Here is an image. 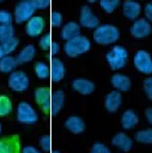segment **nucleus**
<instances>
[{
  "label": "nucleus",
  "mask_w": 152,
  "mask_h": 153,
  "mask_svg": "<svg viewBox=\"0 0 152 153\" xmlns=\"http://www.w3.org/2000/svg\"><path fill=\"white\" fill-rule=\"evenodd\" d=\"M31 1H32V5L36 10H43L50 5L49 0H31Z\"/></svg>",
  "instance_id": "e433bc0d"
},
{
  "label": "nucleus",
  "mask_w": 152,
  "mask_h": 153,
  "mask_svg": "<svg viewBox=\"0 0 152 153\" xmlns=\"http://www.w3.org/2000/svg\"><path fill=\"white\" fill-rule=\"evenodd\" d=\"M39 146L44 152H50L51 151V139L50 135H43L39 137Z\"/></svg>",
  "instance_id": "2f4dec72"
},
{
  "label": "nucleus",
  "mask_w": 152,
  "mask_h": 153,
  "mask_svg": "<svg viewBox=\"0 0 152 153\" xmlns=\"http://www.w3.org/2000/svg\"><path fill=\"white\" fill-rule=\"evenodd\" d=\"M0 134H1V123H0Z\"/></svg>",
  "instance_id": "c03bdc74"
},
{
  "label": "nucleus",
  "mask_w": 152,
  "mask_h": 153,
  "mask_svg": "<svg viewBox=\"0 0 152 153\" xmlns=\"http://www.w3.org/2000/svg\"><path fill=\"white\" fill-rule=\"evenodd\" d=\"M17 120L24 124H34L37 122L38 115L28 102H20L17 108Z\"/></svg>",
  "instance_id": "39448f33"
},
{
  "label": "nucleus",
  "mask_w": 152,
  "mask_h": 153,
  "mask_svg": "<svg viewBox=\"0 0 152 153\" xmlns=\"http://www.w3.org/2000/svg\"><path fill=\"white\" fill-rule=\"evenodd\" d=\"M145 116H146V120H147V122L151 124L152 123V109H146V111H145Z\"/></svg>",
  "instance_id": "a19ab883"
},
{
  "label": "nucleus",
  "mask_w": 152,
  "mask_h": 153,
  "mask_svg": "<svg viewBox=\"0 0 152 153\" xmlns=\"http://www.w3.org/2000/svg\"><path fill=\"white\" fill-rule=\"evenodd\" d=\"M144 91L148 99H152V78H146L144 80Z\"/></svg>",
  "instance_id": "c9c22d12"
},
{
  "label": "nucleus",
  "mask_w": 152,
  "mask_h": 153,
  "mask_svg": "<svg viewBox=\"0 0 152 153\" xmlns=\"http://www.w3.org/2000/svg\"><path fill=\"white\" fill-rule=\"evenodd\" d=\"M107 62L110 66L111 69H121L126 66L128 60V51L122 45H115L105 55Z\"/></svg>",
  "instance_id": "7ed1b4c3"
},
{
  "label": "nucleus",
  "mask_w": 152,
  "mask_h": 153,
  "mask_svg": "<svg viewBox=\"0 0 152 153\" xmlns=\"http://www.w3.org/2000/svg\"><path fill=\"white\" fill-rule=\"evenodd\" d=\"M17 67L16 57L11 55H4L0 59V72L1 73H12Z\"/></svg>",
  "instance_id": "b1692460"
},
{
  "label": "nucleus",
  "mask_w": 152,
  "mask_h": 153,
  "mask_svg": "<svg viewBox=\"0 0 152 153\" xmlns=\"http://www.w3.org/2000/svg\"><path fill=\"white\" fill-rule=\"evenodd\" d=\"M120 38V31L111 24H102L95 29L93 39L96 43L102 45H109L115 43Z\"/></svg>",
  "instance_id": "f257e3e1"
},
{
  "label": "nucleus",
  "mask_w": 152,
  "mask_h": 153,
  "mask_svg": "<svg viewBox=\"0 0 152 153\" xmlns=\"http://www.w3.org/2000/svg\"><path fill=\"white\" fill-rule=\"evenodd\" d=\"M1 1H2V0H0V2H1Z\"/></svg>",
  "instance_id": "a18cd8bd"
},
{
  "label": "nucleus",
  "mask_w": 152,
  "mask_h": 153,
  "mask_svg": "<svg viewBox=\"0 0 152 153\" xmlns=\"http://www.w3.org/2000/svg\"><path fill=\"white\" fill-rule=\"evenodd\" d=\"M80 25L86 29H96L99 25V19L97 16L93 14L92 10L89 6H81L80 8V18H79Z\"/></svg>",
  "instance_id": "1a4fd4ad"
},
{
  "label": "nucleus",
  "mask_w": 152,
  "mask_h": 153,
  "mask_svg": "<svg viewBox=\"0 0 152 153\" xmlns=\"http://www.w3.org/2000/svg\"><path fill=\"white\" fill-rule=\"evenodd\" d=\"M4 56V51H2V49H1V47H0V59Z\"/></svg>",
  "instance_id": "79ce46f5"
},
{
  "label": "nucleus",
  "mask_w": 152,
  "mask_h": 153,
  "mask_svg": "<svg viewBox=\"0 0 152 153\" xmlns=\"http://www.w3.org/2000/svg\"><path fill=\"white\" fill-rule=\"evenodd\" d=\"M123 16L129 20H136L141 13V5L136 1H124L122 5Z\"/></svg>",
  "instance_id": "2eb2a0df"
},
{
  "label": "nucleus",
  "mask_w": 152,
  "mask_h": 153,
  "mask_svg": "<svg viewBox=\"0 0 152 153\" xmlns=\"http://www.w3.org/2000/svg\"><path fill=\"white\" fill-rule=\"evenodd\" d=\"M14 37V27L12 25H0V44Z\"/></svg>",
  "instance_id": "cd10ccee"
},
{
  "label": "nucleus",
  "mask_w": 152,
  "mask_h": 153,
  "mask_svg": "<svg viewBox=\"0 0 152 153\" xmlns=\"http://www.w3.org/2000/svg\"><path fill=\"white\" fill-rule=\"evenodd\" d=\"M65 127L73 134H80L85 130V122L79 116H71L66 120Z\"/></svg>",
  "instance_id": "412c9836"
},
{
  "label": "nucleus",
  "mask_w": 152,
  "mask_h": 153,
  "mask_svg": "<svg viewBox=\"0 0 152 153\" xmlns=\"http://www.w3.org/2000/svg\"><path fill=\"white\" fill-rule=\"evenodd\" d=\"M99 5L107 13H113L120 5V1L118 0H101Z\"/></svg>",
  "instance_id": "c756f323"
},
{
  "label": "nucleus",
  "mask_w": 152,
  "mask_h": 153,
  "mask_svg": "<svg viewBox=\"0 0 152 153\" xmlns=\"http://www.w3.org/2000/svg\"><path fill=\"white\" fill-rule=\"evenodd\" d=\"M8 86L16 92L26 91L29 87V76L23 71H13L8 76Z\"/></svg>",
  "instance_id": "423d86ee"
},
{
  "label": "nucleus",
  "mask_w": 152,
  "mask_h": 153,
  "mask_svg": "<svg viewBox=\"0 0 152 153\" xmlns=\"http://www.w3.org/2000/svg\"><path fill=\"white\" fill-rule=\"evenodd\" d=\"M36 8L32 5L31 0H23L19 1L14 7V20L16 23L20 24L24 22H28L30 18L34 17Z\"/></svg>",
  "instance_id": "20e7f679"
},
{
  "label": "nucleus",
  "mask_w": 152,
  "mask_h": 153,
  "mask_svg": "<svg viewBox=\"0 0 152 153\" xmlns=\"http://www.w3.org/2000/svg\"><path fill=\"white\" fill-rule=\"evenodd\" d=\"M35 54H36V48H35L34 44H28V45H25V47L18 53V55L16 56L17 65H23V63L30 62V61L35 57Z\"/></svg>",
  "instance_id": "5701e85b"
},
{
  "label": "nucleus",
  "mask_w": 152,
  "mask_h": 153,
  "mask_svg": "<svg viewBox=\"0 0 152 153\" xmlns=\"http://www.w3.org/2000/svg\"><path fill=\"white\" fill-rule=\"evenodd\" d=\"M110 82L111 85L116 88V91L118 92H126V91H129L130 90V86H132V82H130V79L124 75V74H121V73H116L111 76L110 79Z\"/></svg>",
  "instance_id": "f3484780"
},
{
  "label": "nucleus",
  "mask_w": 152,
  "mask_h": 153,
  "mask_svg": "<svg viewBox=\"0 0 152 153\" xmlns=\"http://www.w3.org/2000/svg\"><path fill=\"white\" fill-rule=\"evenodd\" d=\"M50 153H60V151H50Z\"/></svg>",
  "instance_id": "37998d69"
},
{
  "label": "nucleus",
  "mask_w": 152,
  "mask_h": 153,
  "mask_svg": "<svg viewBox=\"0 0 152 153\" xmlns=\"http://www.w3.org/2000/svg\"><path fill=\"white\" fill-rule=\"evenodd\" d=\"M35 73L39 79H47L49 76V67L45 62H36L35 63Z\"/></svg>",
  "instance_id": "c85d7f7f"
},
{
  "label": "nucleus",
  "mask_w": 152,
  "mask_h": 153,
  "mask_svg": "<svg viewBox=\"0 0 152 153\" xmlns=\"http://www.w3.org/2000/svg\"><path fill=\"white\" fill-rule=\"evenodd\" d=\"M151 24L145 18H139L134 20L133 25L130 26V33L135 38H145L151 33Z\"/></svg>",
  "instance_id": "9d476101"
},
{
  "label": "nucleus",
  "mask_w": 152,
  "mask_h": 153,
  "mask_svg": "<svg viewBox=\"0 0 152 153\" xmlns=\"http://www.w3.org/2000/svg\"><path fill=\"white\" fill-rule=\"evenodd\" d=\"M72 87L74 91L79 92L80 94H91L93 91H95V84L91 81V80H87V79H84V78H78V79H74L72 81Z\"/></svg>",
  "instance_id": "dca6fc26"
},
{
  "label": "nucleus",
  "mask_w": 152,
  "mask_h": 153,
  "mask_svg": "<svg viewBox=\"0 0 152 153\" xmlns=\"http://www.w3.org/2000/svg\"><path fill=\"white\" fill-rule=\"evenodd\" d=\"M90 153H110V149L102 142H96L92 145Z\"/></svg>",
  "instance_id": "72a5a7b5"
},
{
  "label": "nucleus",
  "mask_w": 152,
  "mask_h": 153,
  "mask_svg": "<svg viewBox=\"0 0 152 153\" xmlns=\"http://www.w3.org/2000/svg\"><path fill=\"white\" fill-rule=\"evenodd\" d=\"M18 43H19L18 38L12 37V38L7 39L6 42H4L2 44H0V47H1L2 51H4V55H10L11 53H13L16 50V48L18 47Z\"/></svg>",
  "instance_id": "bb28decb"
},
{
  "label": "nucleus",
  "mask_w": 152,
  "mask_h": 153,
  "mask_svg": "<svg viewBox=\"0 0 152 153\" xmlns=\"http://www.w3.org/2000/svg\"><path fill=\"white\" fill-rule=\"evenodd\" d=\"M145 19L147 20V22H150V20H152V4L151 2H148L146 6H145Z\"/></svg>",
  "instance_id": "4c0bfd02"
},
{
  "label": "nucleus",
  "mask_w": 152,
  "mask_h": 153,
  "mask_svg": "<svg viewBox=\"0 0 152 153\" xmlns=\"http://www.w3.org/2000/svg\"><path fill=\"white\" fill-rule=\"evenodd\" d=\"M44 19L39 16H34L32 18H30L26 22V26H25V31L30 37H37L42 33L43 29H44Z\"/></svg>",
  "instance_id": "f8f14e48"
},
{
  "label": "nucleus",
  "mask_w": 152,
  "mask_h": 153,
  "mask_svg": "<svg viewBox=\"0 0 152 153\" xmlns=\"http://www.w3.org/2000/svg\"><path fill=\"white\" fill-rule=\"evenodd\" d=\"M135 68L144 73V74H151L152 73V60L151 55L146 50H138L133 59Z\"/></svg>",
  "instance_id": "0eeeda50"
},
{
  "label": "nucleus",
  "mask_w": 152,
  "mask_h": 153,
  "mask_svg": "<svg viewBox=\"0 0 152 153\" xmlns=\"http://www.w3.org/2000/svg\"><path fill=\"white\" fill-rule=\"evenodd\" d=\"M111 145L115 146L116 148H118L122 152H128V151L132 149L133 140L124 133H117L111 139Z\"/></svg>",
  "instance_id": "4468645a"
},
{
  "label": "nucleus",
  "mask_w": 152,
  "mask_h": 153,
  "mask_svg": "<svg viewBox=\"0 0 152 153\" xmlns=\"http://www.w3.org/2000/svg\"><path fill=\"white\" fill-rule=\"evenodd\" d=\"M12 111V102L7 96H0V117L7 116Z\"/></svg>",
  "instance_id": "a878e982"
},
{
  "label": "nucleus",
  "mask_w": 152,
  "mask_h": 153,
  "mask_svg": "<svg viewBox=\"0 0 152 153\" xmlns=\"http://www.w3.org/2000/svg\"><path fill=\"white\" fill-rule=\"evenodd\" d=\"M91 48V43L89 41L87 37L85 36H77L69 41H67L65 43V47H63V50L65 53L67 54V56L69 57H77L86 51H89Z\"/></svg>",
  "instance_id": "f03ea898"
},
{
  "label": "nucleus",
  "mask_w": 152,
  "mask_h": 153,
  "mask_svg": "<svg viewBox=\"0 0 152 153\" xmlns=\"http://www.w3.org/2000/svg\"><path fill=\"white\" fill-rule=\"evenodd\" d=\"M134 139L140 142V143H145V145H150L152 143V129H142L135 133Z\"/></svg>",
  "instance_id": "393cba45"
},
{
  "label": "nucleus",
  "mask_w": 152,
  "mask_h": 153,
  "mask_svg": "<svg viewBox=\"0 0 152 153\" xmlns=\"http://www.w3.org/2000/svg\"><path fill=\"white\" fill-rule=\"evenodd\" d=\"M49 76L51 81L59 82L65 76V65L63 62L57 57L50 59V66H49Z\"/></svg>",
  "instance_id": "ddd939ff"
},
{
  "label": "nucleus",
  "mask_w": 152,
  "mask_h": 153,
  "mask_svg": "<svg viewBox=\"0 0 152 153\" xmlns=\"http://www.w3.org/2000/svg\"><path fill=\"white\" fill-rule=\"evenodd\" d=\"M51 35L48 32V33H45L43 37H41V39H39V47L43 49V50H48L49 48H50V44H51Z\"/></svg>",
  "instance_id": "f704fd0d"
},
{
  "label": "nucleus",
  "mask_w": 152,
  "mask_h": 153,
  "mask_svg": "<svg viewBox=\"0 0 152 153\" xmlns=\"http://www.w3.org/2000/svg\"><path fill=\"white\" fill-rule=\"evenodd\" d=\"M63 103H65V93H63V91L57 90V91L53 92L51 97H50V109H49L50 115H53V116L57 115L61 111V109L63 106Z\"/></svg>",
  "instance_id": "6ab92c4d"
},
{
  "label": "nucleus",
  "mask_w": 152,
  "mask_h": 153,
  "mask_svg": "<svg viewBox=\"0 0 152 153\" xmlns=\"http://www.w3.org/2000/svg\"><path fill=\"white\" fill-rule=\"evenodd\" d=\"M22 153H41V152L34 146H25L24 148H22Z\"/></svg>",
  "instance_id": "ea45409f"
},
{
  "label": "nucleus",
  "mask_w": 152,
  "mask_h": 153,
  "mask_svg": "<svg viewBox=\"0 0 152 153\" xmlns=\"http://www.w3.org/2000/svg\"><path fill=\"white\" fill-rule=\"evenodd\" d=\"M0 153H22L20 140L18 135H11L0 139Z\"/></svg>",
  "instance_id": "6e6552de"
},
{
  "label": "nucleus",
  "mask_w": 152,
  "mask_h": 153,
  "mask_svg": "<svg viewBox=\"0 0 152 153\" xmlns=\"http://www.w3.org/2000/svg\"><path fill=\"white\" fill-rule=\"evenodd\" d=\"M50 97L51 91L49 87H38L35 90V100L45 114H48L50 109Z\"/></svg>",
  "instance_id": "9b49d317"
},
{
  "label": "nucleus",
  "mask_w": 152,
  "mask_h": 153,
  "mask_svg": "<svg viewBox=\"0 0 152 153\" xmlns=\"http://www.w3.org/2000/svg\"><path fill=\"white\" fill-rule=\"evenodd\" d=\"M121 103H122V94H121V92L115 90L107 94L104 105L109 112H115L121 106Z\"/></svg>",
  "instance_id": "a211bd4d"
},
{
  "label": "nucleus",
  "mask_w": 152,
  "mask_h": 153,
  "mask_svg": "<svg viewBox=\"0 0 152 153\" xmlns=\"http://www.w3.org/2000/svg\"><path fill=\"white\" fill-rule=\"evenodd\" d=\"M49 50H50V54H51V55H56V54L60 51V44H59L57 42H51Z\"/></svg>",
  "instance_id": "58836bf2"
},
{
  "label": "nucleus",
  "mask_w": 152,
  "mask_h": 153,
  "mask_svg": "<svg viewBox=\"0 0 152 153\" xmlns=\"http://www.w3.org/2000/svg\"><path fill=\"white\" fill-rule=\"evenodd\" d=\"M62 24V14L60 12H51L50 14V25L54 27H60Z\"/></svg>",
  "instance_id": "473e14b6"
},
{
  "label": "nucleus",
  "mask_w": 152,
  "mask_h": 153,
  "mask_svg": "<svg viewBox=\"0 0 152 153\" xmlns=\"http://www.w3.org/2000/svg\"><path fill=\"white\" fill-rule=\"evenodd\" d=\"M138 122H139V117L136 112L132 109L126 110L121 116V126L123 129H127V130L133 129L138 124Z\"/></svg>",
  "instance_id": "4be33fe9"
},
{
  "label": "nucleus",
  "mask_w": 152,
  "mask_h": 153,
  "mask_svg": "<svg viewBox=\"0 0 152 153\" xmlns=\"http://www.w3.org/2000/svg\"><path fill=\"white\" fill-rule=\"evenodd\" d=\"M13 16L6 11V10H0V25H12Z\"/></svg>",
  "instance_id": "7c9ffc66"
},
{
  "label": "nucleus",
  "mask_w": 152,
  "mask_h": 153,
  "mask_svg": "<svg viewBox=\"0 0 152 153\" xmlns=\"http://www.w3.org/2000/svg\"><path fill=\"white\" fill-rule=\"evenodd\" d=\"M79 35H80V25L75 22H68L61 29V38H63L66 42Z\"/></svg>",
  "instance_id": "aec40b11"
}]
</instances>
